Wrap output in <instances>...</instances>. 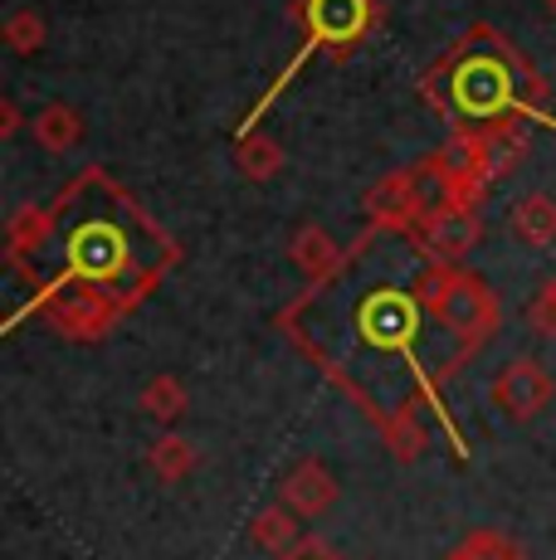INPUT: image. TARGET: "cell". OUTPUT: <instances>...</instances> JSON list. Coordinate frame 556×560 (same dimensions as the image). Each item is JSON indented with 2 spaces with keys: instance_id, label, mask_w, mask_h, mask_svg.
Wrapping results in <instances>:
<instances>
[{
  "instance_id": "6da1fadb",
  "label": "cell",
  "mask_w": 556,
  "mask_h": 560,
  "mask_svg": "<svg viewBox=\"0 0 556 560\" xmlns=\"http://www.w3.org/2000/svg\"><path fill=\"white\" fill-rule=\"evenodd\" d=\"M425 93L435 103H444L464 122H508V113L518 107V93L537 98L542 83L532 79V69L518 59L494 30H468V39L459 45L440 69H430Z\"/></svg>"
},
{
  "instance_id": "7a4b0ae2",
  "label": "cell",
  "mask_w": 556,
  "mask_h": 560,
  "mask_svg": "<svg viewBox=\"0 0 556 560\" xmlns=\"http://www.w3.org/2000/svg\"><path fill=\"white\" fill-rule=\"evenodd\" d=\"M415 303L430 307L468 347H478L498 322V303L484 288V278L459 264H444V258H430V268H420V278H415Z\"/></svg>"
},
{
  "instance_id": "3957f363",
  "label": "cell",
  "mask_w": 556,
  "mask_h": 560,
  "mask_svg": "<svg viewBox=\"0 0 556 560\" xmlns=\"http://www.w3.org/2000/svg\"><path fill=\"white\" fill-rule=\"evenodd\" d=\"M298 20L308 30V45L293 59V69L313 49H327V54L357 49L367 39V30L381 20V10H377V0H298Z\"/></svg>"
},
{
  "instance_id": "277c9868",
  "label": "cell",
  "mask_w": 556,
  "mask_h": 560,
  "mask_svg": "<svg viewBox=\"0 0 556 560\" xmlns=\"http://www.w3.org/2000/svg\"><path fill=\"white\" fill-rule=\"evenodd\" d=\"M410 234L430 258L459 264V258L478 244V214L468 210V205H435V210H425L420 220L410 224Z\"/></svg>"
},
{
  "instance_id": "5b68a950",
  "label": "cell",
  "mask_w": 556,
  "mask_h": 560,
  "mask_svg": "<svg viewBox=\"0 0 556 560\" xmlns=\"http://www.w3.org/2000/svg\"><path fill=\"white\" fill-rule=\"evenodd\" d=\"M552 395H556V381H552L547 371H542L537 361H528V357L508 361V365H502V371L494 375V405H498L508 419H518V424L537 419L542 409L552 405Z\"/></svg>"
},
{
  "instance_id": "8992f818",
  "label": "cell",
  "mask_w": 556,
  "mask_h": 560,
  "mask_svg": "<svg viewBox=\"0 0 556 560\" xmlns=\"http://www.w3.org/2000/svg\"><path fill=\"white\" fill-rule=\"evenodd\" d=\"M337 498H341V488H337L333 468H327L323 458H298L293 468H288L283 488H278V502H283V508H293L303 522L327 516L337 508Z\"/></svg>"
},
{
  "instance_id": "52a82bcc",
  "label": "cell",
  "mask_w": 556,
  "mask_h": 560,
  "mask_svg": "<svg viewBox=\"0 0 556 560\" xmlns=\"http://www.w3.org/2000/svg\"><path fill=\"white\" fill-rule=\"evenodd\" d=\"M73 264L89 278L123 273V264H127L123 230H113V224H89V230H79L73 234Z\"/></svg>"
},
{
  "instance_id": "ba28073f",
  "label": "cell",
  "mask_w": 556,
  "mask_h": 560,
  "mask_svg": "<svg viewBox=\"0 0 556 560\" xmlns=\"http://www.w3.org/2000/svg\"><path fill=\"white\" fill-rule=\"evenodd\" d=\"M30 137H35V142L45 147L49 156H69L73 147L83 142V117H79V107H69V103H45L35 117H30Z\"/></svg>"
},
{
  "instance_id": "9c48e42d",
  "label": "cell",
  "mask_w": 556,
  "mask_h": 560,
  "mask_svg": "<svg viewBox=\"0 0 556 560\" xmlns=\"http://www.w3.org/2000/svg\"><path fill=\"white\" fill-rule=\"evenodd\" d=\"M288 258H293V264L303 268L313 283H323V278L337 273L341 249H337V240L323 230V224H298L293 240H288Z\"/></svg>"
},
{
  "instance_id": "30bf717a",
  "label": "cell",
  "mask_w": 556,
  "mask_h": 560,
  "mask_svg": "<svg viewBox=\"0 0 556 560\" xmlns=\"http://www.w3.org/2000/svg\"><path fill=\"white\" fill-rule=\"evenodd\" d=\"M508 224L528 249H547V244H556V196H547V190L522 196L518 205H512Z\"/></svg>"
},
{
  "instance_id": "8fae6325",
  "label": "cell",
  "mask_w": 556,
  "mask_h": 560,
  "mask_svg": "<svg viewBox=\"0 0 556 560\" xmlns=\"http://www.w3.org/2000/svg\"><path fill=\"white\" fill-rule=\"evenodd\" d=\"M196 463H200V448L186 434H176V429L157 434V444L147 448V468H152L157 482H186L196 472Z\"/></svg>"
},
{
  "instance_id": "7c38bea8",
  "label": "cell",
  "mask_w": 556,
  "mask_h": 560,
  "mask_svg": "<svg viewBox=\"0 0 556 560\" xmlns=\"http://www.w3.org/2000/svg\"><path fill=\"white\" fill-rule=\"evenodd\" d=\"M298 522H303V516H298L293 508H283V502H269V508H264L259 516H254V526H250V541L259 546L264 556H288L298 546Z\"/></svg>"
},
{
  "instance_id": "4fadbf2b",
  "label": "cell",
  "mask_w": 556,
  "mask_h": 560,
  "mask_svg": "<svg viewBox=\"0 0 556 560\" xmlns=\"http://www.w3.org/2000/svg\"><path fill=\"white\" fill-rule=\"evenodd\" d=\"M234 166L244 171L250 180H274L278 171H283V147L274 142L269 132H240V142H234Z\"/></svg>"
},
{
  "instance_id": "5bb4252c",
  "label": "cell",
  "mask_w": 556,
  "mask_h": 560,
  "mask_svg": "<svg viewBox=\"0 0 556 560\" xmlns=\"http://www.w3.org/2000/svg\"><path fill=\"white\" fill-rule=\"evenodd\" d=\"M386 444L395 448V458H401V463H415V458L425 454V444H430V424H425L420 400H410V405L395 409V419L386 424Z\"/></svg>"
},
{
  "instance_id": "9a60e30c",
  "label": "cell",
  "mask_w": 556,
  "mask_h": 560,
  "mask_svg": "<svg viewBox=\"0 0 556 560\" xmlns=\"http://www.w3.org/2000/svg\"><path fill=\"white\" fill-rule=\"evenodd\" d=\"M137 405H142L147 419H157V424L171 429L181 415H186L190 395H186V385H181L176 375H152V381L142 385V395H137Z\"/></svg>"
},
{
  "instance_id": "2e32d148",
  "label": "cell",
  "mask_w": 556,
  "mask_h": 560,
  "mask_svg": "<svg viewBox=\"0 0 556 560\" xmlns=\"http://www.w3.org/2000/svg\"><path fill=\"white\" fill-rule=\"evenodd\" d=\"M0 35H5V45L15 49V54H39L45 49V39H49V25H45V15H39L35 5H20V10H10L5 15V25H0Z\"/></svg>"
},
{
  "instance_id": "e0dca14e",
  "label": "cell",
  "mask_w": 556,
  "mask_h": 560,
  "mask_svg": "<svg viewBox=\"0 0 556 560\" xmlns=\"http://www.w3.org/2000/svg\"><path fill=\"white\" fill-rule=\"evenodd\" d=\"M415 307L420 303H395V298H377V303L367 307V331L377 341H401L405 331H410V322H415Z\"/></svg>"
},
{
  "instance_id": "ac0fdd59",
  "label": "cell",
  "mask_w": 556,
  "mask_h": 560,
  "mask_svg": "<svg viewBox=\"0 0 556 560\" xmlns=\"http://www.w3.org/2000/svg\"><path fill=\"white\" fill-rule=\"evenodd\" d=\"M449 560H522V551L498 532H468Z\"/></svg>"
},
{
  "instance_id": "d6986e66",
  "label": "cell",
  "mask_w": 556,
  "mask_h": 560,
  "mask_svg": "<svg viewBox=\"0 0 556 560\" xmlns=\"http://www.w3.org/2000/svg\"><path fill=\"white\" fill-rule=\"evenodd\" d=\"M528 322H532V331H537V337H556V278L542 288L537 298H532Z\"/></svg>"
},
{
  "instance_id": "ffe728a7",
  "label": "cell",
  "mask_w": 556,
  "mask_h": 560,
  "mask_svg": "<svg viewBox=\"0 0 556 560\" xmlns=\"http://www.w3.org/2000/svg\"><path fill=\"white\" fill-rule=\"evenodd\" d=\"M15 132H20V107L5 98L0 103V137H15Z\"/></svg>"
},
{
  "instance_id": "44dd1931",
  "label": "cell",
  "mask_w": 556,
  "mask_h": 560,
  "mask_svg": "<svg viewBox=\"0 0 556 560\" xmlns=\"http://www.w3.org/2000/svg\"><path fill=\"white\" fill-rule=\"evenodd\" d=\"M547 10H552V15H556V0H547Z\"/></svg>"
}]
</instances>
